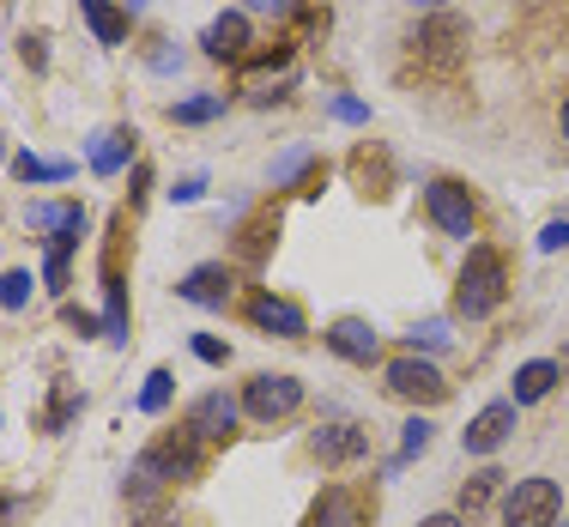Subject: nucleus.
Listing matches in <instances>:
<instances>
[{
  "mask_svg": "<svg viewBox=\"0 0 569 527\" xmlns=\"http://www.w3.org/2000/svg\"><path fill=\"white\" fill-rule=\"evenodd\" d=\"M509 297V261L497 249H467V267H460V279H455V316H467V321H485L497 304Z\"/></svg>",
  "mask_w": 569,
  "mask_h": 527,
  "instance_id": "nucleus-1",
  "label": "nucleus"
},
{
  "mask_svg": "<svg viewBox=\"0 0 569 527\" xmlns=\"http://www.w3.org/2000/svg\"><path fill=\"white\" fill-rule=\"evenodd\" d=\"M194 430L188 437H164V443H152V449L133 461V485H152V491H164V485H182V479H194L200 473V449H194Z\"/></svg>",
  "mask_w": 569,
  "mask_h": 527,
  "instance_id": "nucleus-2",
  "label": "nucleus"
},
{
  "mask_svg": "<svg viewBox=\"0 0 569 527\" xmlns=\"http://www.w3.org/2000/svg\"><path fill=\"white\" fill-rule=\"evenodd\" d=\"M558 521H563L558 479H515L503 491V527H558Z\"/></svg>",
  "mask_w": 569,
  "mask_h": 527,
  "instance_id": "nucleus-3",
  "label": "nucleus"
},
{
  "mask_svg": "<svg viewBox=\"0 0 569 527\" xmlns=\"http://www.w3.org/2000/svg\"><path fill=\"white\" fill-rule=\"evenodd\" d=\"M297 407H303V382L284 376V370H261L242 388V412H249L254 425H279V418H291Z\"/></svg>",
  "mask_w": 569,
  "mask_h": 527,
  "instance_id": "nucleus-4",
  "label": "nucleus"
},
{
  "mask_svg": "<svg viewBox=\"0 0 569 527\" xmlns=\"http://www.w3.org/2000/svg\"><path fill=\"white\" fill-rule=\"evenodd\" d=\"M425 212H430V225H437L442 237H460V242L472 237V225H479V212H472V195H467L460 182H449V176L425 188Z\"/></svg>",
  "mask_w": 569,
  "mask_h": 527,
  "instance_id": "nucleus-5",
  "label": "nucleus"
},
{
  "mask_svg": "<svg viewBox=\"0 0 569 527\" xmlns=\"http://www.w3.org/2000/svg\"><path fill=\"white\" fill-rule=\"evenodd\" d=\"M388 395H400V400H442V395H449V382H442V370L425 358V351H400V358L388 364Z\"/></svg>",
  "mask_w": 569,
  "mask_h": 527,
  "instance_id": "nucleus-6",
  "label": "nucleus"
},
{
  "mask_svg": "<svg viewBox=\"0 0 569 527\" xmlns=\"http://www.w3.org/2000/svg\"><path fill=\"white\" fill-rule=\"evenodd\" d=\"M412 49H418L430 67H455L460 49H467V24H460L455 12H430V19L412 31Z\"/></svg>",
  "mask_w": 569,
  "mask_h": 527,
  "instance_id": "nucleus-7",
  "label": "nucleus"
},
{
  "mask_svg": "<svg viewBox=\"0 0 569 527\" xmlns=\"http://www.w3.org/2000/svg\"><path fill=\"white\" fill-rule=\"evenodd\" d=\"M515 400H491V407H479L472 412V425L460 430V443H467V455H497L509 443V430H515Z\"/></svg>",
  "mask_w": 569,
  "mask_h": 527,
  "instance_id": "nucleus-8",
  "label": "nucleus"
},
{
  "mask_svg": "<svg viewBox=\"0 0 569 527\" xmlns=\"http://www.w3.org/2000/svg\"><path fill=\"white\" fill-rule=\"evenodd\" d=\"M31 231H43L49 249H79V237H86V212H79V200H37Z\"/></svg>",
  "mask_w": 569,
  "mask_h": 527,
  "instance_id": "nucleus-9",
  "label": "nucleus"
},
{
  "mask_svg": "<svg viewBox=\"0 0 569 527\" xmlns=\"http://www.w3.org/2000/svg\"><path fill=\"white\" fill-rule=\"evenodd\" d=\"M249 321L261 334H273V340H303L309 334V321H303V309L291 304V297H279V291H261L249 304Z\"/></svg>",
  "mask_w": 569,
  "mask_h": 527,
  "instance_id": "nucleus-10",
  "label": "nucleus"
},
{
  "mask_svg": "<svg viewBox=\"0 0 569 527\" xmlns=\"http://www.w3.org/2000/svg\"><path fill=\"white\" fill-rule=\"evenodd\" d=\"M237 400L224 395V388H212V395H200L194 407H188V430H194L200 443H224L230 430H237Z\"/></svg>",
  "mask_w": 569,
  "mask_h": 527,
  "instance_id": "nucleus-11",
  "label": "nucleus"
},
{
  "mask_svg": "<svg viewBox=\"0 0 569 527\" xmlns=\"http://www.w3.org/2000/svg\"><path fill=\"white\" fill-rule=\"evenodd\" d=\"M321 340H328V351H333V358H346V364H370L376 351H382V334H376L370 321H358V316H340Z\"/></svg>",
  "mask_w": 569,
  "mask_h": 527,
  "instance_id": "nucleus-12",
  "label": "nucleus"
},
{
  "mask_svg": "<svg viewBox=\"0 0 569 527\" xmlns=\"http://www.w3.org/2000/svg\"><path fill=\"white\" fill-rule=\"evenodd\" d=\"M200 49H207L212 61H237L242 49H249V12H219V19L207 24V37H200Z\"/></svg>",
  "mask_w": 569,
  "mask_h": 527,
  "instance_id": "nucleus-13",
  "label": "nucleus"
},
{
  "mask_svg": "<svg viewBox=\"0 0 569 527\" xmlns=\"http://www.w3.org/2000/svg\"><path fill=\"white\" fill-rule=\"evenodd\" d=\"M176 297H188V304H200V309H224L230 304V267L207 261V267H194V274H182Z\"/></svg>",
  "mask_w": 569,
  "mask_h": 527,
  "instance_id": "nucleus-14",
  "label": "nucleus"
},
{
  "mask_svg": "<svg viewBox=\"0 0 569 527\" xmlns=\"http://www.w3.org/2000/svg\"><path fill=\"white\" fill-rule=\"evenodd\" d=\"M316 455L328 467H346V461H358V455H370V430L363 425H321L316 430Z\"/></svg>",
  "mask_w": 569,
  "mask_h": 527,
  "instance_id": "nucleus-15",
  "label": "nucleus"
},
{
  "mask_svg": "<svg viewBox=\"0 0 569 527\" xmlns=\"http://www.w3.org/2000/svg\"><path fill=\"white\" fill-rule=\"evenodd\" d=\"M303 527H363V504L346 491V485H328V491L316 497V509H309Z\"/></svg>",
  "mask_w": 569,
  "mask_h": 527,
  "instance_id": "nucleus-16",
  "label": "nucleus"
},
{
  "mask_svg": "<svg viewBox=\"0 0 569 527\" xmlns=\"http://www.w3.org/2000/svg\"><path fill=\"white\" fill-rule=\"evenodd\" d=\"M86 158H91V170H98V176L128 170V158H133V128H103V133H91Z\"/></svg>",
  "mask_w": 569,
  "mask_h": 527,
  "instance_id": "nucleus-17",
  "label": "nucleus"
},
{
  "mask_svg": "<svg viewBox=\"0 0 569 527\" xmlns=\"http://www.w3.org/2000/svg\"><path fill=\"white\" fill-rule=\"evenodd\" d=\"M558 364L551 358H533V364H521V370H515V382H509V400L515 407H533V400H546L551 388H558Z\"/></svg>",
  "mask_w": 569,
  "mask_h": 527,
  "instance_id": "nucleus-18",
  "label": "nucleus"
},
{
  "mask_svg": "<svg viewBox=\"0 0 569 527\" xmlns=\"http://www.w3.org/2000/svg\"><path fill=\"white\" fill-rule=\"evenodd\" d=\"M79 12H86L98 43H128V12L121 7H110V0H79Z\"/></svg>",
  "mask_w": 569,
  "mask_h": 527,
  "instance_id": "nucleus-19",
  "label": "nucleus"
},
{
  "mask_svg": "<svg viewBox=\"0 0 569 527\" xmlns=\"http://www.w3.org/2000/svg\"><path fill=\"white\" fill-rule=\"evenodd\" d=\"M103 297H110V309H103V334H110L116 346H128V286H121L116 267L103 274Z\"/></svg>",
  "mask_w": 569,
  "mask_h": 527,
  "instance_id": "nucleus-20",
  "label": "nucleus"
},
{
  "mask_svg": "<svg viewBox=\"0 0 569 527\" xmlns=\"http://www.w3.org/2000/svg\"><path fill=\"white\" fill-rule=\"evenodd\" d=\"M12 176H19V182H67V176H73V165H67V158L19 152V158H12Z\"/></svg>",
  "mask_w": 569,
  "mask_h": 527,
  "instance_id": "nucleus-21",
  "label": "nucleus"
},
{
  "mask_svg": "<svg viewBox=\"0 0 569 527\" xmlns=\"http://www.w3.org/2000/svg\"><path fill=\"white\" fill-rule=\"evenodd\" d=\"M497 479H503V473H491V467H485V473H472V479L460 485V516H467V521L479 516V509L497 497Z\"/></svg>",
  "mask_w": 569,
  "mask_h": 527,
  "instance_id": "nucleus-22",
  "label": "nucleus"
},
{
  "mask_svg": "<svg viewBox=\"0 0 569 527\" xmlns=\"http://www.w3.org/2000/svg\"><path fill=\"white\" fill-rule=\"evenodd\" d=\"M430 437H437V425H430V418H406V425H400V461H418V455L430 449Z\"/></svg>",
  "mask_w": 569,
  "mask_h": 527,
  "instance_id": "nucleus-23",
  "label": "nucleus"
},
{
  "mask_svg": "<svg viewBox=\"0 0 569 527\" xmlns=\"http://www.w3.org/2000/svg\"><path fill=\"white\" fill-rule=\"evenodd\" d=\"M449 340H455V334H449V321H442V316L418 321V328L406 334V346H412V351H425V358H430V351H442V346H449Z\"/></svg>",
  "mask_w": 569,
  "mask_h": 527,
  "instance_id": "nucleus-24",
  "label": "nucleus"
},
{
  "mask_svg": "<svg viewBox=\"0 0 569 527\" xmlns=\"http://www.w3.org/2000/svg\"><path fill=\"white\" fill-rule=\"evenodd\" d=\"M212 116H224V98H182L170 110V121H182V128H200V121H212Z\"/></svg>",
  "mask_w": 569,
  "mask_h": 527,
  "instance_id": "nucleus-25",
  "label": "nucleus"
},
{
  "mask_svg": "<svg viewBox=\"0 0 569 527\" xmlns=\"http://www.w3.org/2000/svg\"><path fill=\"white\" fill-rule=\"evenodd\" d=\"M170 395H176V376L170 370H152V376H146V388H140V412H164Z\"/></svg>",
  "mask_w": 569,
  "mask_h": 527,
  "instance_id": "nucleus-26",
  "label": "nucleus"
},
{
  "mask_svg": "<svg viewBox=\"0 0 569 527\" xmlns=\"http://www.w3.org/2000/svg\"><path fill=\"white\" fill-rule=\"evenodd\" d=\"M31 286H37V279L24 274V267L0 274V309H24V304H31Z\"/></svg>",
  "mask_w": 569,
  "mask_h": 527,
  "instance_id": "nucleus-27",
  "label": "nucleus"
},
{
  "mask_svg": "<svg viewBox=\"0 0 569 527\" xmlns=\"http://www.w3.org/2000/svg\"><path fill=\"white\" fill-rule=\"evenodd\" d=\"M79 407H86V395H73V388H56V407H49L43 430H61V425H67V418H73Z\"/></svg>",
  "mask_w": 569,
  "mask_h": 527,
  "instance_id": "nucleus-28",
  "label": "nucleus"
},
{
  "mask_svg": "<svg viewBox=\"0 0 569 527\" xmlns=\"http://www.w3.org/2000/svg\"><path fill=\"white\" fill-rule=\"evenodd\" d=\"M309 158H316L309 146H297V152H284L279 165H273V182H291V176H303V170H309Z\"/></svg>",
  "mask_w": 569,
  "mask_h": 527,
  "instance_id": "nucleus-29",
  "label": "nucleus"
},
{
  "mask_svg": "<svg viewBox=\"0 0 569 527\" xmlns=\"http://www.w3.org/2000/svg\"><path fill=\"white\" fill-rule=\"evenodd\" d=\"M67 255H73V249H49V261H43L49 291H67Z\"/></svg>",
  "mask_w": 569,
  "mask_h": 527,
  "instance_id": "nucleus-30",
  "label": "nucleus"
},
{
  "mask_svg": "<svg viewBox=\"0 0 569 527\" xmlns=\"http://www.w3.org/2000/svg\"><path fill=\"white\" fill-rule=\"evenodd\" d=\"M194 358H200V364H224V358H230V346H224V340H212V334H194Z\"/></svg>",
  "mask_w": 569,
  "mask_h": 527,
  "instance_id": "nucleus-31",
  "label": "nucleus"
},
{
  "mask_svg": "<svg viewBox=\"0 0 569 527\" xmlns=\"http://www.w3.org/2000/svg\"><path fill=\"white\" fill-rule=\"evenodd\" d=\"M539 249H546V255H558V249H569V219H551L546 231H539Z\"/></svg>",
  "mask_w": 569,
  "mask_h": 527,
  "instance_id": "nucleus-32",
  "label": "nucleus"
},
{
  "mask_svg": "<svg viewBox=\"0 0 569 527\" xmlns=\"http://www.w3.org/2000/svg\"><path fill=\"white\" fill-rule=\"evenodd\" d=\"M333 116H340V121H370V103H358V98H333Z\"/></svg>",
  "mask_w": 569,
  "mask_h": 527,
  "instance_id": "nucleus-33",
  "label": "nucleus"
},
{
  "mask_svg": "<svg viewBox=\"0 0 569 527\" xmlns=\"http://www.w3.org/2000/svg\"><path fill=\"white\" fill-rule=\"evenodd\" d=\"M297 0H242V12H291Z\"/></svg>",
  "mask_w": 569,
  "mask_h": 527,
  "instance_id": "nucleus-34",
  "label": "nucleus"
},
{
  "mask_svg": "<svg viewBox=\"0 0 569 527\" xmlns=\"http://www.w3.org/2000/svg\"><path fill=\"white\" fill-rule=\"evenodd\" d=\"M200 188H207V182H200V176H188V182H176L170 195H176V200H182V207H188V200H200Z\"/></svg>",
  "mask_w": 569,
  "mask_h": 527,
  "instance_id": "nucleus-35",
  "label": "nucleus"
},
{
  "mask_svg": "<svg viewBox=\"0 0 569 527\" xmlns=\"http://www.w3.org/2000/svg\"><path fill=\"white\" fill-rule=\"evenodd\" d=\"M152 67H158V73H176V67H182V56H176V49H152Z\"/></svg>",
  "mask_w": 569,
  "mask_h": 527,
  "instance_id": "nucleus-36",
  "label": "nucleus"
},
{
  "mask_svg": "<svg viewBox=\"0 0 569 527\" xmlns=\"http://www.w3.org/2000/svg\"><path fill=\"white\" fill-rule=\"evenodd\" d=\"M24 516V497H0V521H19Z\"/></svg>",
  "mask_w": 569,
  "mask_h": 527,
  "instance_id": "nucleus-37",
  "label": "nucleus"
},
{
  "mask_svg": "<svg viewBox=\"0 0 569 527\" xmlns=\"http://www.w3.org/2000/svg\"><path fill=\"white\" fill-rule=\"evenodd\" d=\"M418 527H467V516H425Z\"/></svg>",
  "mask_w": 569,
  "mask_h": 527,
  "instance_id": "nucleus-38",
  "label": "nucleus"
},
{
  "mask_svg": "<svg viewBox=\"0 0 569 527\" xmlns=\"http://www.w3.org/2000/svg\"><path fill=\"white\" fill-rule=\"evenodd\" d=\"M412 7H425V12H442V7H449V0H412Z\"/></svg>",
  "mask_w": 569,
  "mask_h": 527,
  "instance_id": "nucleus-39",
  "label": "nucleus"
},
{
  "mask_svg": "<svg viewBox=\"0 0 569 527\" xmlns=\"http://www.w3.org/2000/svg\"><path fill=\"white\" fill-rule=\"evenodd\" d=\"M121 12H146V0H121Z\"/></svg>",
  "mask_w": 569,
  "mask_h": 527,
  "instance_id": "nucleus-40",
  "label": "nucleus"
},
{
  "mask_svg": "<svg viewBox=\"0 0 569 527\" xmlns=\"http://www.w3.org/2000/svg\"><path fill=\"white\" fill-rule=\"evenodd\" d=\"M558 121H563V140H569V98H563V116Z\"/></svg>",
  "mask_w": 569,
  "mask_h": 527,
  "instance_id": "nucleus-41",
  "label": "nucleus"
},
{
  "mask_svg": "<svg viewBox=\"0 0 569 527\" xmlns=\"http://www.w3.org/2000/svg\"><path fill=\"white\" fill-rule=\"evenodd\" d=\"M0 165H7V152H0Z\"/></svg>",
  "mask_w": 569,
  "mask_h": 527,
  "instance_id": "nucleus-42",
  "label": "nucleus"
},
{
  "mask_svg": "<svg viewBox=\"0 0 569 527\" xmlns=\"http://www.w3.org/2000/svg\"><path fill=\"white\" fill-rule=\"evenodd\" d=\"M563 527H569V521H563Z\"/></svg>",
  "mask_w": 569,
  "mask_h": 527,
  "instance_id": "nucleus-43",
  "label": "nucleus"
}]
</instances>
